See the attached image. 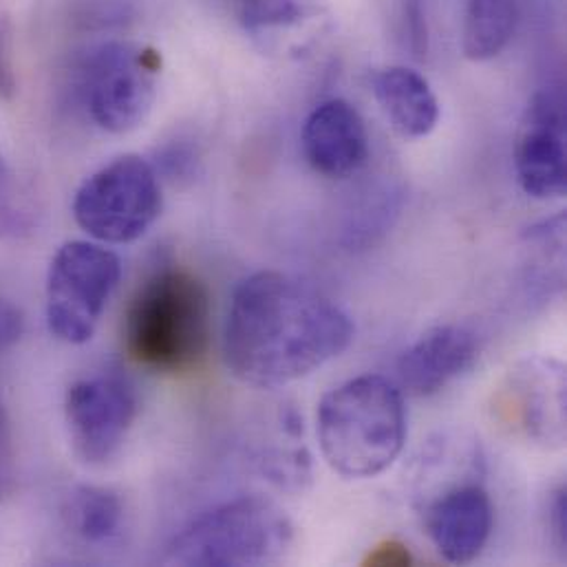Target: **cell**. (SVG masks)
<instances>
[{
	"label": "cell",
	"instance_id": "obj_12",
	"mask_svg": "<svg viewBox=\"0 0 567 567\" xmlns=\"http://www.w3.org/2000/svg\"><path fill=\"white\" fill-rule=\"evenodd\" d=\"M302 153L329 179L353 177L369 159V135L360 113L344 100L320 102L302 124Z\"/></svg>",
	"mask_w": 567,
	"mask_h": 567
},
{
	"label": "cell",
	"instance_id": "obj_24",
	"mask_svg": "<svg viewBox=\"0 0 567 567\" xmlns=\"http://www.w3.org/2000/svg\"><path fill=\"white\" fill-rule=\"evenodd\" d=\"M235 2V7H237V11H241V9H246L250 2H255V0H233Z\"/></svg>",
	"mask_w": 567,
	"mask_h": 567
},
{
	"label": "cell",
	"instance_id": "obj_17",
	"mask_svg": "<svg viewBox=\"0 0 567 567\" xmlns=\"http://www.w3.org/2000/svg\"><path fill=\"white\" fill-rule=\"evenodd\" d=\"M320 11V0H255L239 11V20L252 33H270L300 27L302 22L318 18Z\"/></svg>",
	"mask_w": 567,
	"mask_h": 567
},
{
	"label": "cell",
	"instance_id": "obj_15",
	"mask_svg": "<svg viewBox=\"0 0 567 567\" xmlns=\"http://www.w3.org/2000/svg\"><path fill=\"white\" fill-rule=\"evenodd\" d=\"M519 0H468L462 49L473 62L497 58L515 35Z\"/></svg>",
	"mask_w": 567,
	"mask_h": 567
},
{
	"label": "cell",
	"instance_id": "obj_23",
	"mask_svg": "<svg viewBox=\"0 0 567 567\" xmlns=\"http://www.w3.org/2000/svg\"><path fill=\"white\" fill-rule=\"evenodd\" d=\"M550 528H553V535L559 544V548L564 550V546H567V493L566 488H559L553 497V504H550Z\"/></svg>",
	"mask_w": 567,
	"mask_h": 567
},
{
	"label": "cell",
	"instance_id": "obj_5",
	"mask_svg": "<svg viewBox=\"0 0 567 567\" xmlns=\"http://www.w3.org/2000/svg\"><path fill=\"white\" fill-rule=\"evenodd\" d=\"M162 213V188L155 168L122 155L93 173L75 193V224L95 241L124 246L148 233Z\"/></svg>",
	"mask_w": 567,
	"mask_h": 567
},
{
	"label": "cell",
	"instance_id": "obj_4",
	"mask_svg": "<svg viewBox=\"0 0 567 567\" xmlns=\"http://www.w3.org/2000/svg\"><path fill=\"white\" fill-rule=\"evenodd\" d=\"M289 517L266 497L233 499L190 524L168 548L177 566L241 567L277 564L289 550Z\"/></svg>",
	"mask_w": 567,
	"mask_h": 567
},
{
	"label": "cell",
	"instance_id": "obj_9",
	"mask_svg": "<svg viewBox=\"0 0 567 567\" xmlns=\"http://www.w3.org/2000/svg\"><path fill=\"white\" fill-rule=\"evenodd\" d=\"M135 417V391L120 375L82 378L66 389L64 420L73 453L84 464L100 466L113 460Z\"/></svg>",
	"mask_w": 567,
	"mask_h": 567
},
{
	"label": "cell",
	"instance_id": "obj_11",
	"mask_svg": "<svg viewBox=\"0 0 567 567\" xmlns=\"http://www.w3.org/2000/svg\"><path fill=\"white\" fill-rule=\"evenodd\" d=\"M495 524L491 495L477 482L444 488L424 506V528L440 557L449 564L475 561Z\"/></svg>",
	"mask_w": 567,
	"mask_h": 567
},
{
	"label": "cell",
	"instance_id": "obj_19",
	"mask_svg": "<svg viewBox=\"0 0 567 567\" xmlns=\"http://www.w3.org/2000/svg\"><path fill=\"white\" fill-rule=\"evenodd\" d=\"M24 333V316L22 311L7 302L0 300V353L9 351Z\"/></svg>",
	"mask_w": 567,
	"mask_h": 567
},
{
	"label": "cell",
	"instance_id": "obj_6",
	"mask_svg": "<svg viewBox=\"0 0 567 567\" xmlns=\"http://www.w3.org/2000/svg\"><path fill=\"white\" fill-rule=\"evenodd\" d=\"M159 55L131 42L95 47L80 64L78 93L86 115L115 135L135 131L157 97Z\"/></svg>",
	"mask_w": 567,
	"mask_h": 567
},
{
	"label": "cell",
	"instance_id": "obj_8",
	"mask_svg": "<svg viewBox=\"0 0 567 567\" xmlns=\"http://www.w3.org/2000/svg\"><path fill=\"white\" fill-rule=\"evenodd\" d=\"M566 367L535 355L511 369L495 395L497 420L535 446L559 449L566 442Z\"/></svg>",
	"mask_w": 567,
	"mask_h": 567
},
{
	"label": "cell",
	"instance_id": "obj_18",
	"mask_svg": "<svg viewBox=\"0 0 567 567\" xmlns=\"http://www.w3.org/2000/svg\"><path fill=\"white\" fill-rule=\"evenodd\" d=\"M27 226V215L18 206L13 173L9 171L7 162L0 155V228L4 233H22Z\"/></svg>",
	"mask_w": 567,
	"mask_h": 567
},
{
	"label": "cell",
	"instance_id": "obj_2",
	"mask_svg": "<svg viewBox=\"0 0 567 567\" xmlns=\"http://www.w3.org/2000/svg\"><path fill=\"white\" fill-rule=\"evenodd\" d=\"M324 462L344 480L382 475L406 442L402 391L382 375H360L331 389L316 413Z\"/></svg>",
	"mask_w": 567,
	"mask_h": 567
},
{
	"label": "cell",
	"instance_id": "obj_14",
	"mask_svg": "<svg viewBox=\"0 0 567 567\" xmlns=\"http://www.w3.org/2000/svg\"><path fill=\"white\" fill-rule=\"evenodd\" d=\"M371 91L393 131L406 140L431 135L440 122V102L424 75L409 66L371 73Z\"/></svg>",
	"mask_w": 567,
	"mask_h": 567
},
{
	"label": "cell",
	"instance_id": "obj_3",
	"mask_svg": "<svg viewBox=\"0 0 567 567\" xmlns=\"http://www.w3.org/2000/svg\"><path fill=\"white\" fill-rule=\"evenodd\" d=\"M213 305L208 287L186 270H162L131 298L124 344L128 355L157 373L195 369L208 353Z\"/></svg>",
	"mask_w": 567,
	"mask_h": 567
},
{
	"label": "cell",
	"instance_id": "obj_10",
	"mask_svg": "<svg viewBox=\"0 0 567 567\" xmlns=\"http://www.w3.org/2000/svg\"><path fill=\"white\" fill-rule=\"evenodd\" d=\"M515 171L528 197L566 195V100L559 89H546L528 104L515 146Z\"/></svg>",
	"mask_w": 567,
	"mask_h": 567
},
{
	"label": "cell",
	"instance_id": "obj_13",
	"mask_svg": "<svg viewBox=\"0 0 567 567\" xmlns=\"http://www.w3.org/2000/svg\"><path fill=\"white\" fill-rule=\"evenodd\" d=\"M480 355V338L464 324H440L420 336L398 360L400 389L429 398L466 373Z\"/></svg>",
	"mask_w": 567,
	"mask_h": 567
},
{
	"label": "cell",
	"instance_id": "obj_1",
	"mask_svg": "<svg viewBox=\"0 0 567 567\" xmlns=\"http://www.w3.org/2000/svg\"><path fill=\"white\" fill-rule=\"evenodd\" d=\"M351 340V318L320 287L285 272H259L235 289L224 358L244 384L275 389L338 358Z\"/></svg>",
	"mask_w": 567,
	"mask_h": 567
},
{
	"label": "cell",
	"instance_id": "obj_16",
	"mask_svg": "<svg viewBox=\"0 0 567 567\" xmlns=\"http://www.w3.org/2000/svg\"><path fill=\"white\" fill-rule=\"evenodd\" d=\"M69 528L86 544H109L124 526V504L117 493L100 486H78L64 506Z\"/></svg>",
	"mask_w": 567,
	"mask_h": 567
},
{
	"label": "cell",
	"instance_id": "obj_22",
	"mask_svg": "<svg viewBox=\"0 0 567 567\" xmlns=\"http://www.w3.org/2000/svg\"><path fill=\"white\" fill-rule=\"evenodd\" d=\"M411 564V555L402 544L389 542L384 546H378L373 555H369L367 566H409Z\"/></svg>",
	"mask_w": 567,
	"mask_h": 567
},
{
	"label": "cell",
	"instance_id": "obj_20",
	"mask_svg": "<svg viewBox=\"0 0 567 567\" xmlns=\"http://www.w3.org/2000/svg\"><path fill=\"white\" fill-rule=\"evenodd\" d=\"M16 91V78L11 66V31L7 20L0 18V97H11Z\"/></svg>",
	"mask_w": 567,
	"mask_h": 567
},
{
	"label": "cell",
	"instance_id": "obj_21",
	"mask_svg": "<svg viewBox=\"0 0 567 567\" xmlns=\"http://www.w3.org/2000/svg\"><path fill=\"white\" fill-rule=\"evenodd\" d=\"M11 480H13L11 435H9V422L4 417V411L0 409V499L11 491Z\"/></svg>",
	"mask_w": 567,
	"mask_h": 567
},
{
	"label": "cell",
	"instance_id": "obj_7",
	"mask_svg": "<svg viewBox=\"0 0 567 567\" xmlns=\"http://www.w3.org/2000/svg\"><path fill=\"white\" fill-rule=\"evenodd\" d=\"M120 279L115 252L89 241L64 244L47 272L49 331L69 344L89 342Z\"/></svg>",
	"mask_w": 567,
	"mask_h": 567
}]
</instances>
